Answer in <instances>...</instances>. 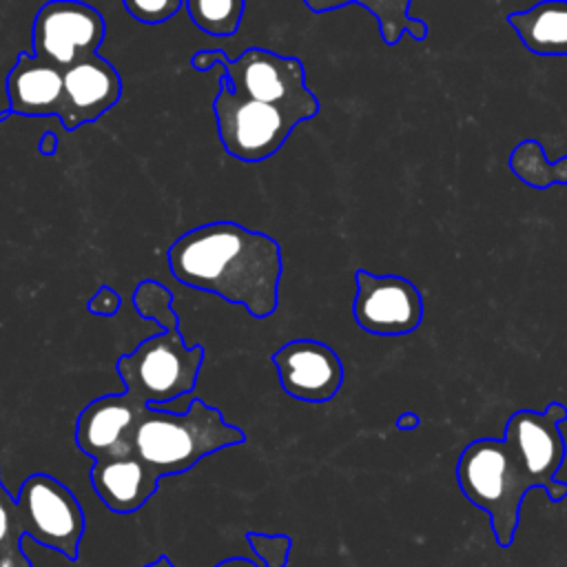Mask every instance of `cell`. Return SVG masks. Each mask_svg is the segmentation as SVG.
<instances>
[{
  "label": "cell",
  "mask_w": 567,
  "mask_h": 567,
  "mask_svg": "<svg viewBox=\"0 0 567 567\" xmlns=\"http://www.w3.org/2000/svg\"><path fill=\"white\" fill-rule=\"evenodd\" d=\"M394 425L399 427V430H416L419 425H421V419H419V414L416 412H403L396 421H394Z\"/></svg>",
  "instance_id": "obj_24"
},
{
  "label": "cell",
  "mask_w": 567,
  "mask_h": 567,
  "mask_svg": "<svg viewBox=\"0 0 567 567\" xmlns=\"http://www.w3.org/2000/svg\"><path fill=\"white\" fill-rule=\"evenodd\" d=\"M171 275L195 290L239 303L255 319L279 308L281 246L237 221H208L179 235L166 250Z\"/></svg>",
  "instance_id": "obj_2"
},
{
  "label": "cell",
  "mask_w": 567,
  "mask_h": 567,
  "mask_svg": "<svg viewBox=\"0 0 567 567\" xmlns=\"http://www.w3.org/2000/svg\"><path fill=\"white\" fill-rule=\"evenodd\" d=\"M188 18L197 29L215 38L237 33L246 0H184Z\"/></svg>",
  "instance_id": "obj_18"
},
{
  "label": "cell",
  "mask_w": 567,
  "mask_h": 567,
  "mask_svg": "<svg viewBox=\"0 0 567 567\" xmlns=\"http://www.w3.org/2000/svg\"><path fill=\"white\" fill-rule=\"evenodd\" d=\"M22 538L24 532L16 498L9 494L0 476V567H31V560L22 549Z\"/></svg>",
  "instance_id": "obj_19"
},
{
  "label": "cell",
  "mask_w": 567,
  "mask_h": 567,
  "mask_svg": "<svg viewBox=\"0 0 567 567\" xmlns=\"http://www.w3.org/2000/svg\"><path fill=\"white\" fill-rule=\"evenodd\" d=\"M144 567H175V565L171 563L168 556H159V558H155L153 563H148V565H144Z\"/></svg>",
  "instance_id": "obj_26"
},
{
  "label": "cell",
  "mask_w": 567,
  "mask_h": 567,
  "mask_svg": "<svg viewBox=\"0 0 567 567\" xmlns=\"http://www.w3.org/2000/svg\"><path fill=\"white\" fill-rule=\"evenodd\" d=\"M241 443L244 430L226 423L224 414L202 399H193L184 412L146 405L133 434V452L157 478L184 474L202 458Z\"/></svg>",
  "instance_id": "obj_4"
},
{
  "label": "cell",
  "mask_w": 567,
  "mask_h": 567,
  "mask_svg": "<svg viewBox=\"0 0 567 567\" xmlns=\"http://www.w3.org/2000/svg\"><path fill=\"white\" fill-rule=\"evenodd\" d=\"M9 111L16 115H58L64 106L62 69L33 53H20L7 75Z\"/></svg>",
  "instance_id": "obj_14"
},
{
  "label": "cell",
  "mask_w": 567,
  "mask_h": 567,
  "mask_svg": "<svg viewBox=\"0 0 567 567\" xmlns=\"http://www.w3.org/2000/svg\"><path fill=\"white\" fill-rule=\"evenodd\" d=\"M507 22L534 55H567V0H540L507 13Z\"/></svg>",
  "instance_id": "obj_15"
},
{
  "label": "cell",
  "mask_w": 567,
  "mask_h": 567,
  "mask_svg": "<svg viewBox=\"0 0 567 567\" xmlns=\"http://www.w3.org/2000/svg\"><path fill=\"white\" fill-rule=\"evenodd\" d=\"M144 410L146 403L128 390L93 399L78 416L75 445L93 461L131 452L133 434Z\"/></svg>",
  "instance_id": "obj_11"
},
{
  "label": "cell",
  "mask_w": 567,
  "mask_h": 567,
  "mask_svg": "<svg viewBox=\"0 0 567 567\" xmlns=\"http://www.w3.org/2000/svg\"><path fill=\"white\" fill-rule=\"evenodd\" d=\"M410 2L412 0H303V4L315 13H326L346 4H361L377 20L381 40L388 47L399 44L405 31L416 42H423L427 38V24L419 18H410Z\"/></svg>",
  "instance_id": "obj_16"
},
{
  "label": "cell",
  "mask_w": 567,
  "mask_h": 567,
  "mask_svg": "<svg viewBox=\"0 0 567 567\" xmlns=\"http://www.w3.org/2000/svg\"><path fill=\"white\" fill-rule=\"evenodd\" d=\"M106 27L97 9L80 0L44 2L31 24V51L35 58L69 69L97 53Z\"/></svg>",
  "instance_id": "obj_8"
},
{
  "label": "cell",
  "mask_w": 567,
  "mask_h": 567,
  "mask_svg": "<svg viewBox=\"0 0 567 567\" xmlns=\"http://www.w3.org/2000/svg\"><path fill=\"white\" fill-rule=\"evenodd\" d=\"M38 148H40V153H42V155H53V153L58 151V135H55L53 131L42 133Z\"/></svg>",
  "instance_id": "obj_23"
},
{
  "label": "cell",
  "mask_w": 567,
  "mask_h": 567,
  "mask_svg": "<svg viewBox=\"0 0 567 567\" xmlns=\"http://www.w3.org/2000/svg\"><path fill=\"white\" fill-rule=\"evenodd\" d=\"M213 113L224 151L248 164L275 155L295 126L306 120L292 109L233 93L221 75L219 91L213 100Z\"/></svg>",
  "instance_id": "obj_6"
},
{
  "label": "cell",
  "mask_w": 567,
  "mask_h": 567,
  "mask_svg": "<svg viewBox=\"0 0 567 567\" xmlns=\"http://www.w3.org/2000/svg\"><path fill=\"white\" fill-rule=\"evenodd\" d=\"M512 173L532 188H549L554 184H567V155L558 162H549L545 148L536 140L516 144L509 155Z\"/></svg>",
  "instance_id": "obj_17"
},
{
  "label": "cell",
  "mask_w": 567,
  "mask_h": 567,
  "mask_svg": "<svg viewBox=\"0 0 567 567\" xmlns=\"http://www.w3.org/2000/svg\"><path fill=\"white\" fill-rule=\"evenodd\" d=\"M62 80L64 106L60 122L66 131L95 122L111 111L122 95V78L117 69L97 53L64 69Z\"/></svg>",
  "instance_id": "obj_12"
},
{
  "label": "cell",
  "mask_w": 567,
  "mask_h": 567,
  "mask_svg": "<svg viewBox=\"0 0 567 567\" xmlns=\"http://www.w3.org/2000/svg\"><path fill=\"white\" fill-rule=\"evenodd\" d=\"M124 9L142 24H162L173 18L184 0H122Z\"/></svg>",
  "instance_id": "obj_20"
},
{
  "label": "cell",
  "mask_w": 567,
  "mask_h": 567,
  "mask_svg": "<svg viewBox=\"0 0 567 567\" xmlns=\"http://www.w3.org/2000/svg\"><path fill=\"white\" fill-rule=\"evenodd\" d=\"M171 303L173 295L159 281L144 279L135 286L137 315L153 319L162 330L115 363L124 388L151 408L188 394L197 385L204 363V348L199 343L186 346Z\"/></svg>",
  "instance_id": "obj_3"
},
{
  "label": "cell",
  "mask_w": 567,
  "mask_h": 567,
  "mask_svg": "<svg viewBox=\"0 0 567 567\" xmlns=\"http://www.w3.org/2000/svg\"><path fill=\"white\" fill-rule=\"evenodd\" d=\"M252 551L261 558L264 567H286L288 563V549H290V538L286 534L281 536H266V534H246Z\"/></svg>",
  "instance_id": "obj_21"
},
{
  "label": "cell",
  "mask_w": 567,
  "mask_h": 567,
  "mask_svg": "<svg viewBox=\"0 0 567 567\" xmlns=\"http://www.w3.org/2000/svg\"><path fill=\"white\" fill-rule=\"evenodd\" d=\"M159 478L131 450L93 461L91 485L97 498L115 514H133L142 509L157 492Z\"/></svg>",
  "instance_id": "obj_13"
},
{
  "label": "cell",
  "mask_w": 567,
  "mask_h": 567,
  "mask_svg": "<svg viewBox=\"0 0 567 567\" xmlns=\"http://www.w3.org/2000/svg\"><path fill=\"white\" fill-rule=\"evenodd\" d=\"M352 315L357 326L377 337H403L423 321L421 290L399 275H372L363 268L354 272Z\"/></svg>",
  "instance_id": "obj_9"
},
{
  "label": "cell",
  "mask_w": 567,
  "mask_h": 567,
  "mask_svg": "<svg viewBox=\"0 0 567 567\" xmlns=\"http://www.w3.org/2000/svg\"><path fill=\"white\" fill-rule=\"evenodd\" d=\"M16 505L24 536L60 551L71 563L78 560L86 520L80 501L64 483L44 472L29 474L20 485Z\"/></svg>",
  "instance_id": "obj_7"
},
{
  "label": "cell",
  "mask_w": 567,
  "mask_h": 567,
  "mask_svg": "<svg viewBox=\"0 0 567 567\" xmlns=\"http://www.w3.org/2000/svg\"><path fill=\"white\" fill-rule=\"evenodd\" d=\"M120 295L111 288V286H100L97 292L89 299L86 308L91 315H97V317H113L117 310H120Z\"/></svg>",
  "instance_id": "obj_22"
},
{
  "label": "cell",
  "mask_w": 567,
  "mask_h": 567,
  "mask_svg": "<svg viewBox=\"0 0 567 567\" xmlns=\"http://www.w3.org/2000/svg\"><path fill=\"white\" fill-rule=\"evenodd\" d=\"M215 567H261V565H257L255 560H250L246 556H230V558L219 560Z\"/></svg>",
  "instance_id": "obj_25"
},
{
  "label": "cell",
  "mask_w": 567,
  "mask_h": 567,
  "mask_svg": "<svg viewBox=\"0 0 567 567\" xmlns=\"http://www.w3.org/2000/svg\"><path fill=\"white\" fill-rule=\"evenodd\" d=\"M270 361L279 374L284 392L303 403H326L343 385V363L339 354L317 339H295L284 343Z\"/></svg>",
  "instance_id": "obj_10"
},
{
  "label": "cell",
  "mask_w": 567,
  "mask_h": 567,
  "mask_svg": "<svg viewBox=\"0 0 567 567\" xmlns=\"http://www.w3.org/2000/svg\"><path fill=\"white\" fill-rule=\"evenodd\" d=\"M215 64L221 66L219 75L237 95L292 109L306 120L321 109L317 95L306 86V69L299 58L279 55L261 47H248L235 60L221 49H202L190 58L195 71H208Z\"/></svg>",
  "instance_id": "obj_5"
},
{
  "label": "cell",
  "mask_w": 567,
  "mask_h": 567,
  "mask_svg": "<svg viewBox=\"0 0 567 567\" xmlns=\"http://www.w3.org/2000/svg\"><path fill=\"white\" fill-rule=\"evenodd\" d=\"M565 421L567 408L551 401L543 412H514L503 439H476L463 447L456 463L458 487L472 505L487 512L501 547L514 543L523 498L534 487H543L551 503L567 496V483L554 481L567 456L560 430Z\"/></svg>",
  "instance_id": "obj_1"
}]
</instances>
